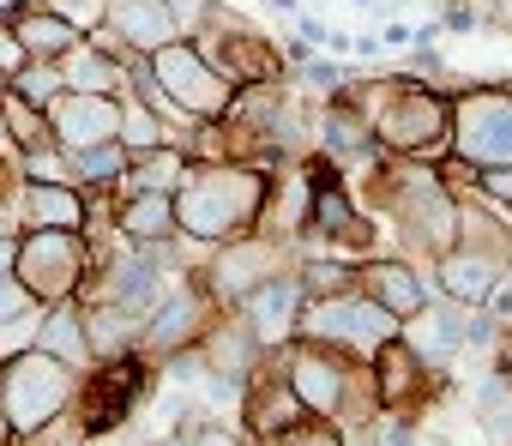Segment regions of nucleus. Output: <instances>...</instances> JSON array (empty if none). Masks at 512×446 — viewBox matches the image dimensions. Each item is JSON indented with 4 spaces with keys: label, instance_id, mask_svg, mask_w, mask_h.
<instances>
[{
    "label": "nucleus",
    "instance_id": "1",
    "mask_svg": "<svg viewBox=\"0 0 512 446\" xmlns=\"http://www.w3.org/2000/svg\"><path fill=\"white\" fill-rule=\"evenodd\" d=\"M272 175L266 163L253 157H223V163H187L181 187H175V230L199 248H223L235 236H247L266 211V193H272Z\"/></svg>",
    "mask_w": 512,
    "mask_h": 446
},
{
    "label": "nucleus",
    "instance_id": "2",
    "mask_svg": "<svg viewBox=\"0 0 512 446\" xmlns=\"http://www.w3.org/2000/svg\"><path fill=\"white\" fill-rule=\"evenodd\" d=\"M350 85L368 109V127H374L380 151L422 157V163H440L452 151V91L422 85L410 73H392L380 85H368V79H350Z\"/></svg>",
    "mask_w": 512,
    "mask_h": 446
},
{
    "label": "nucleus",
    "instance_id": "3",
    "mask_svg": "<svg viewBox=\"0 0 512 446\" xmlns=\"http://www.w3.org/2000/svg\"><path fill=\"white\" fill-rule=\"evenodd\" d=\"M266 356L284 368V380H290V392L302 398V410L338 416L350 434H362V428L380 416L368 362H356V356H344V350H332V344H308V338H290L284 350H266Z\"/></svg>",
    "mask_w": 512,
    "mask_h": 446
},
{
    "label": "nucleus",
    "instance_id": "4",
    "mask_svg": "<svg viewBox=\"0 0 512 446\" xmlns=\"http://www.w3.org/2000/svg\"><path fill=\"white\" fill-rule=\"evenodd\" d=\"M79 380H85L79 368L55 362V356L37 350V344L0 362V416H7V428H13V446H25V440L43 434L55 416H67L73 398H79Z\"/></svg>",
    "mask_w": 512,
    "mask_h": 446
},
{
    "label": "nucleus",
    "instance_id": "5",
    "mask_svg": "<svg viewBox=\"0 0 512 446\" xmlns=\"http://www.w3.org/2000/svg\"><path fill=\"white\" fill-rule=\"evenodd\" d=\"M157 356H145V350H133V356H121V362H97L85 380H79V398H73V422H79V434L97 446V440H109L115 428H127V416H139L145 410V398L157 392Z\"/></svg>",
    "mask_w": 512,
    "mask_h": 446
},
{
    "label": "nucleus",
    "instance_id": "6",
    "mask_svg": "<svg viewBox=\"0 0 512 446\" xmlns=\"http://www.w3.org/2000/svg\"><path fill=\"white\" fill-rule=\"evenodd\" d=\"M13 278L43 308L49 302H67V296H85V284L97 278V242L85 230H19Z\"/></svg>",
    "mask_w": 512,
    "mask_h": 446
},
{
    "label": "nucleus",
    "instance_id": "7",
    "mask_svg": "<svg viewBox=\"0 0 512 446\" xmlns=\"http://www.w3.org/2000/svg\"><path fill=\"white\" fill-rule=\"evenodd\" d=\"M398 326H404V320H398L392 308H380V302L356 284V290H344V296H308V302H302V320H296V338L332 344V350L368 362L386 338H398Z\"/></svg>",
    "mask_w": 512,
    "mask_h": 446
},
{
    "label": "nucleus",
    "instance_id": "8",
    "mask_svg": "<svg viewBox=\"0 0 512 446\" xmlns=\"http://www.w3.org/2000/svg\"><path fill=\"white\" fill-rule=\"evenodd\" d=\"M235 91L241 85H272V79H284L290 67H284V55H278V43L266 37V31H253V19L247 13H229L223 0H211V13H205V25L187 37Z\"/></svg>",
    "mask_w": 512,
    "mask_h": 446
},
{
    "label": "nucleus",
    "instance_id": "9",
    "mask_svg": "<svg viewBox=\"0 0 512 446\" xmlns=\"http://www.w3.org/2000/svg\"><path fill=\"white\" fill-rule=\"evenodd\" d=\"M452 157L470 169L512 163V85H458L452 91Z\"/></svg>",
    "mask_w": 512,
    "mask_h": 446
},
{
    "label": "nucleus",
    "instance_id": "10",
    "mask_svg": "<svg viewBox=\"0 0 512 446\" xmlns=\"http://www.w3.org/2000/svg\"><path fill=\"white\" fill-rule=\"evenodd\" d=\"M290 266H296V248H290V242L247 230V236H235V242H223V248H211V254H205L199 284H205V290H211V302L229 314L253 284H266L272 272H290Z\"/></svg>",
    "mask_w": 512,
    "mask_h": 446
},
{
    "label": "nucleus",
    "instance_id": "11",
    "mask_svg": "<svg viewBox=\"0 0 512 446\" xmlns=\"http://www.w3.org/2000/svg\"><path fill=\"white\" fill-rule=\"evenodd\" d=\"M145 67H151V79L169 91V103H175L187 121H217V115L229 109V97H235V85H229L187 37H175V43H163L157 55H145Z\"/></svg>",
    "mask_w": 512,
    "mask_h": 446
},
{
    "label": "nucleus",
    "instance_id": "12",
    "mask_svg": "<svg viewBox=\"0 0 512 446\" xmlns=\"http://www.w3.org/2000/svg\"><path fill=\"white\" fill-rule=\"evenodd\" d=\"M223 308L211 302V290L199 284V272H187V278H169V290H163V302L145 314V356H169V350H187V344H199L205 338V326L217 320Z\"/></svg>",
    "mask_w": 512,
    "mask_h": 446
},
{
    "label": "nucleus",
    "instance_id": "13",
    "mask_svg": "<svg viewBox=\"0 0 512 446\" xmlns=\"http://www.w3.org/2000/svg\"><path fill=\"white\" fill-rule=\"evenodd\" d=\"M434 296L458 302V308H482L494 296L500 278H512V248H488V242H452L440 260H428Z\"/></svg>",
    "mask_w": 512,
    "mask_h": 446
},
{
    "label": "nucleus",
    "instance_id": "14",
    "mask_svg": "<svg viewBox=\"0 0 512 446\" xmlns=\"http://www.w3.org/2000/svg\"><path fill=\"white\" fill-rule=\"evenodd\" d=\"M368 374H374L380 416H410V410H422V404L434 398V386H446V374H440V368H428V362L404 344V332H398V338H386V344L368 356Z\"/></svg>",
    "mask_w": 512,
    "mask_h": 446
},
{
    "label": "nucleus",
    "instance_id": "15",
    "mask_svg": "<svg viewBox=\"0 0 512 446\" xmlns=\"http://www.w3.org/2000/svg\"><path fill=\"white\" fill-rule=\"evenodd\" d=\"M302 278H296V266L290 272H272L266 284H253L229 314H241L247 320V332H253V344L260 350H284L290 338H296V320H302Z\"/></svg>",
    "mask_w": 512,
    "mask_h": 446
},
{
    "label": "nucleus",
    "instance_id": "16",
    "mask_svg": "<svg viewBox=\"0 0 512 446\" xmlns=\"http://www.w3.org/2000/svg\"><path fill=\"white\" fill-rule=\"evenodd\" d=\"M7 223H19V230H85L91 193L79 181H19L7 193Z\"/></svg>",
    "mask_w": 512,
    "mask_h": 446
},
{
    "label": "nucleus",
    "instance_id": "17",
    "mask_svg": "<svg viewBox=\"0 0 512 446\" xmlns=\"http://www.w3.org/2000/svg\"><path fill=\"white\" fill-rule=\"evenodd\" d=\"M296 416H308V410H302V398L290 392L284 368L266 356L260 368H253V380L241 386V434H247L253 446H272Z\"/></svg>",
    "mask_w": 512,
    "mask_h": 446
},
{
    "label": "nucleus",
    "instance_id": "18",
    "mask_svg": "<svg viewBox=\"0 0 512 446\" xmlns=\"http://www.w3.org/2000/svg\"><path fill=\"white\" fill-rule=\"evenodd\" d=\"M121 133V97H97V91H61L49 103V139L61 151H85Z\"/></svg>",
    "mask_w": 512,
    "mask_h": 446
},
{
    "label": "nucleus",
    "instance_id": "19",
    "mask_svg": "<svg viewBox=\"0 0 512 446\" xmlns=\"http://www.w3.org/2000/svg\"><path fill=\"white\" fill-rule=\"evenodd\" d=\"M362 290H368L380 308H392L398 320H410V314H422V308L434 302L428 266H416V260H404V254H362Z\"/></svg>",
    "mask_w": 512,
    "mask_h": 446
},
{
    "label": "nucleus",
    "instance_id": "20",
    "mask_svg": "<svg viewBox=\"0 0 512 446\" xmlns=\"http://www.w3.org/2000/svg\"><path fill=\"white\" fill-rule=\"evenodd\" d=\"M109 43H121L127 55H157L163 43H175V19H169V0H109L103 7V25H97Z\"/></svg>",
    "mask_w": 512,
    "mask_h": 446
},
{
    "label": "nucleus",
    "instance_id": "21",
    "mask_svg": "<svg viewBox=\"0 0 512 446\" xmlns=\"http://www.w3.org/2000/svg\"><path fill=\"white\" fill-rule=\"evenodd\" d=\"M79 308H85V338H91L97 362H121V356L145 350V314H133L109 296H79Z\"/></svg>",
    "mask_w": 512,
    "mask_h": 446
},
{
    "label": "nucleus",
    "instance_id": "22",
    "mask_svg": "<svg viewBox=\"0 0 512 446\" xmlns=\"http://www.w3.org/2000/svg\"><path fill=\"white\" fill-rule=\"evenodd\" d=\"M7 31H13V43H19V55H25V61H55V67L85 43V31H79V25H67L61 13H49L43 0L19 7V13L7 19Z\"/></svg>",
    "mask_w": 512,
    "mask_h": 446
},
{
    "label": "nucleus",
    "instance_id": "23",
    "mask_svg": "<svg viewBox=\"0 0 512 446\" xmlns=\"http://www.w3.org/2000/svg\"><path fill=\"white\" fill-rule=\"evenodd\" d=\"M37 350H49L55 362H67V368H79V374H91V368H97L91 338H85V308H79V296L49 302V308L37 314Z\"/></svg>",
    "mask_w": 512,
    "mask_h": 446
},
{
    "label": "nucleus",
    "instance_id": "24",
    "mask_svg": "<svg viewBox=\"0 0 512 446\" xmlns=\"http://www.w3.org/2000/svg\"><path fill=\"white\" fill-rule=\"evenodd\" d=\"M115 236L133 242V248L181 236L175 230V193H121L115 199Z\"/></svg>",
    "mask_w": 512,
    "mask_h": 446
},
{
    "label": "nucleus",
    "instance_id": "25",
    "mask_svg": "<svg viewBox=\"0 0 512 446\" xmlns=\"http://www.w3.org/2000/svg\"><path fill=\"white\" fill-rule=\"evenodd\" d=\"M181 175H187V151L181 145H157V151H139L127 163V175H121L115 193H175Z\"/></svg>",
    "mask_w": 512,
    "mask_h": 446
},
{
    "label": "nucleus",
    "instance_id": "26",
    "mask_svg": "<svg viewBox=\"0 0 512 446\" xmlns=\"http://www.w3.org/2000/svg\"><path fill=\"white\" fill-rule=\"evenodd\" d=\"M296 278H302V296H344L362 284V260L356 254H296Z\"/></svg>",
    "mask_w": 512,
    "mask_h": 446
},
{
    "label": "nucleus",
    "instance_id": "27",
    "mask_svg": "<svg viewBox=\"0 0 512 446\" xmlns=\"http://www.w3.org/2000/svg\"><path fill=\"white\" fill-rule=\"evenodd\" d=\"M67 163H73V181H79L85 193H103V187H121V175H127V163H133V151H127L121 139H103V145L67 151Z\"/></svg>",
    "mask_w": 512,
    "mask_h": 446
},
{
    "label": "nucleus",
    "instance_id": "28",
    "mask_svg": "<svg viewBox=\"0 0 512 446\" xmlns=\"http://www.w3.org/2000/svg\"><path fill=\"white\" fill-rule=\"evenodd\" d=\"M470 410H476V428H482L488 446H512V386H506L500 374H488V380L476 386Z\"/></svg>",
    "mask_w": 512,
    "mask_h": 446
},
{
    "label": "nucleus",
    "instance_id": "29",
    "mask_svg": "<svg viewBox=\"0 0 512 446\" xmlns=\"http://www.w3.org/2000/svg\"><path fill=\"white\" fill-rule=\"evenodd\" d=\"M115 139H121L133 157H139V151H157V145H175V133H169L133 91H121V133H115Z\"/></svg>",
    "mask_w": 512,
    "mask_h": 446
},
{
    "label": "nucleus",
    "instance_id": "30",
    "mask_svg": "<svg viewBox=\"0 0 512 446\" xmlns=\"http://www.w3.org/2000/svg\"><path fill=\"white\" fill-rule=\"evenodd\" d=\"M0 127H7V139L19 145V151H31V145H49V109H37V103H25V97H0Z\"/></svg>",
    "mask_w": 512,
    "mask_h": 446
},
{
    "label": "nucleus",
    "instance_id": "31",
    "mask_svg": "<svg viewBox=\"0 0 512 446\" xmlns=\"http://www.w3.org/2000/svg\"><path fill=\"white\" fill-rule=\"evenodd\" d=\"M7 91H13V97H25V103H37V109H49V103L67 91V79H61V67H55V61H19V67H13V79H7Z\"/></svg>",
    "mask_w": 512,
    "mask_h": 446
},
{
    "label": "nucleus",
    "instance_id": "32",
    "mask_svg": "<svg viewBox=\"0 0 512 446\" xmlns=\"http://www.w3.org/2000/svg\"><path fill=\"white\" fill-rule=\"evenodd\" d=\"M272 446H350V428H344L338 416H314V410H308V416H296Z\"/></svg>",
    "mask_w": 512,
    "mask_h": 446
},
{
    "label": "nucleus",
    "instance_id": "33",
    "mask_svg": "<svg viewBox=\"0 0 512 446\" xmlns=\"http://www.w3.org/2000/svg\"><path fill=\"white\" fill-rule=\"evenodd\" d=\"M19 181H73V163H67V151L49 139V145H31V151L19 157Z\"/></svg>",
    "mask_w": 512,
    "mask_h": 446
},
{
    "label": "nucleus",
    "instance_id": "34",
    "mask_svg": "<svg viewBox=\"0 0 512 446\" xmlns=\"http://www.w3.org/2000/svg\"><path fill=\"white\" fill-rule=\"evenodd\" d=\"M37 314H43V308H31V314H13V320H0V362L37 344Z\"/></svg>",
    "mask_w": 512,
    "mask_h": 446
},
{
    "label": "nucleus",
    "instance_id": "35",
    "mask_svg": "<svg viewBox=\"0 0 512 446\" xmlns=\"http://www.w3.org/2000/svg\"><path fill=\"white\" fill-rule=\"evenodd\" d=\"M43 7H49V13H61L67 25H79V31L91 37V31L103 25V7H109V0H43Z\"/></svg>",
    "mask_w": 512,
    "mask_h": 446
},
{
    "label": "nucleus",
    "instance_id": "36",
    "mask_svg": "<svg viewBox=\"0 0 512 446\" xmlns=\"http://www.w3.org/2000/svg\"><path fill=\"white\" fill-rule=\"evenodd\" d=\"M476 193L500 211H512V163H494V169H476Z\"/></svg>",
    "mask_w": 512,
    "mask_h": 446
},
{
    "label": "nucleus",
    "instance_id": "37",
    "mask_svg": "<svg viewBox=\"0 0 512 446\" xmlns=\"http://www.w3.org/2000/svg\"><path fill=\"white\" fill-rule=\"evenodd\" d=\"M31 308H43V302H37V296H31V290L13 278V272H0V320H13V314H31Z\"/></svg>",
    "mask_w": 512,
    "mask_h": 446
},
{
    "label": "nucleus",
    "instance_id": "38",
    "mask_svg": "<svg viewBox=\"0 0 512 446\" xmlns=\"http://www.w3.org/2000/svg\"><path fill=\"white\" fill-rule=\"evenodd\" d=\"M205 13H211V0H169V19H175L181 37H193L205 25Z\"/></svg>",
    "mask_w": 512,
    "mask_h": 446
},
{
    "label": "nucleus",
    "instance_id": "39",
    "mask_svg": "<svg viewBox=\"0 0 512 446\" xmlns=\"http://www.w3.org/2000/svg\"><path fill=\"white\" fill-rule=\"evenodd\" d=\"M488 356H494V374H500V380L512 386V326H506V332L494 338V350H488Z\"/></svg>",
    "mask_w": 512,
    "mask_h": 446
},
{
    "label": "nucleus",
    "instance_id": "40",
    "mask_svg": "<svg viewBox=\"0 0 512 446\" xmlns=\"http://www.w3.org/2000/svg\"><path fill=\"white\" fill-rule=\"evenodd\" d=\"M13 254H19V223H0V272H13Z\"/></svg>",
    "mask_w": 512,
    "mask_h": 446
},
{
    "label": "nucleus",
    "instance_id": "41",
    "mask_svg": "<svg viewBox=\"0 0 512 446\" xmlns=\"http://www.w3.org/2000/svg\"><path fill=\"white\" fill-rule=\"evenodd\" d=\"M380 43H386V49H410V43H416V25H398V19H392V25L380 31Z\"/></svg>",
    "mask_w": 512,
    "mask_h": 446
},
{
    "label": "nucleus",
    "instance_id": "42",
    "mask_svg": "<svg viewBox=\"0 0 512 446\" xmlns=\"http://www.w3.org/2000/svg\"><path fill=\"white\" fill-rule=\"evenodd\" d=\"M350 55H368V61H380V55H386L380 31H362V37H350Z\"/></svg>",
    "mask_w": 512,
    "mask_h": 446
},
{
    "label": "nucleus",
    "instance_id": "43",
    "mask_svg": "<svg viewBox=\"0 0 512 446\" xmlns=\"http://www.w3.org/2000/svg\"><path fill=\"white\" fill-rule=\"evenodd\" d=\"M0 223H7V193H0Z\"/></svg>",
    "mask_w": 512,
    "mask_h": 446
},
{
    "label": "nucleus",
    "instance_id": "44",
    "mask_svg": "<svg viewBox=\"0 0 512 446\" xmlns=\"http://www.w3.org/2000/svg\"><path fill=\"white\" fill-rule=\"evenodd\" d=\"M0 97H7V73H0Z\"/></svg>",
    "mask_w": 512,
    "mask_h": 446
},
{
    "label": "nucleus",
    "instance_id": "45",
    "mask_svg": "<svg viewBox=\"0 0 512 446\" xmlns=\"http://www.w3.org/2000/svg\"><path fill=\"white\" fill-rule=\"evenodd\" d=\"M506 85H512V79H506Z\"/></svg>",
    "mask_w": 512,
    "mask_h": 446
}]
</instances>
